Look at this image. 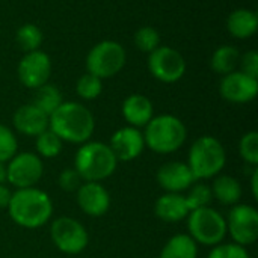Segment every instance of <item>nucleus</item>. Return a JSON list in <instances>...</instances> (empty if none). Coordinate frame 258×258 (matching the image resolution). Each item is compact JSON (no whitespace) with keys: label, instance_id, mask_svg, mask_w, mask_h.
Returning a JSON list of instances; mask_svg holds the SVG:
<instances>
[{"label":"nucleus","instance_id":"1","mask_svg":"<svg viewBox=\"0 0 258 258\" xmlns=\"http://www.w3.org/2000/svg\"><path fill=\"white\" fill-rule=\"evenodd\" d=\"M6 210L12 222L18 227L36 230L51 221L53 203L48 194L38 187L17 189L12 192Z\"/></svg>","mask_w":258,"mask_h":258},{"label":"nucleus","instance_id":"2","mask_svg":"<svg viewBox=\"0 0 258 258\" xmlns=\"http://www.w3.org/2000/svg\"><path fill=\"white\" fill-rule=\"evenodd\" d=\"M48 128L56 133L62 142L82 145L94 135L95 119L86 106L76 101H63L48 116Z\"/></svg>","mask_w":258,"mask_h":258},{"label":"nucleus","instance_id":"3","mask_svg":"<svg viewBox=\"0 0 258 258\" xmlns=\"http://www.w3.org/2000/svg\"><path fill=\"white\" fill-rule=\"evenodd\" d=\"M118 160L110 150L109 144L88 141L80 145L74 157V169L83 181H97L113 175L118 168Z\"/></svg>","mask_w":258,"mask_h":258},{"label":"nucleus","instance_id":"4","mask_svg":"<svg viewBox=\"0 0 258 258\" xmlns=\"http://www.w3.org/2000/svg\"><path fill=\"white\" fill-rule=\"evenodd\" d=\"M187 139V128L184 122L169 113L153 116L145 125L144 141L156 154H172L178 151Z\"/></svg>","mask_w":258,"mask_h":258},{"label":"nucleus","instance_id":"5","mask_svg":"<svg viewBox=\"0 0 258 258\" xmlns=\"http://www.w3.org/2000/svg\"><path fill=\"white\" fill-rule=\"evenodd\" d=\"M186 163L197 181L209 180L222 172L227 165V153L215 136H201L192 144Z\"/></svg>","mask_w":258,"mask_h":258},{"label":"nucleus","instance_id":"6","mask_svg":"<svg viewBox=\"0 0 258 258\" xmlns=\"http://www.w3.org/2000/svg\"><path fill=\"white\" fill-rule=\"evenodd\" d=\"M186 219L189 236L197 242V245L216 246L227 237V221L212 207L192 210Z\"/></svg>","mask_w":258,"mask_h":258},{"label":"nucleus","instance_id":"7","mask_svg":"<svg viewBox=\"0 0 258 258\" xmlns=\"http://www.w3.org/2000/svg\"><path fill=\"white\" fill-rule=\"evenodd\" d=\"M125 60V48L116 41L106 39L89 50L86 56V70L103 80L116 76L124 68Z\"/></svg>","mask_w":258,"mask_h":258},{"label":"nucleus","instance_id":"8","mask_svg":"<svg viewBox=\"0 0 258 258\" xmlns=\"http://www.w3.org/2000/svg\"><path fill=\"white\" fill-rule=\"evenodd\" d=\"M50 237L53 245L68 255H77L89 245V234L85 225L70 216H60L51 222Z\"/></svg>","mask_w":258,"mask_h":258},{"label":"nucleus","instance_id":"9","mask_svg":"<svg viewBox=\"0 0 258 258\" xmlns=\"http://www.w3.org/2000/svg\"><path fill=\"white\" fill-rule=\"evenodd\" d=\"M44 174L42 159L36 153H17L6 163V181L15 189L35 187Z\"/></svg>","mask_w":258,"mask_h":258},{"label":"nucleus","instance_id":"10","mask_svg":"<svg viewBox=\"0 0 258 258\" xmlns=\"http://www.w3.org/2000/svg\"><path fill=\"white\" fill-rule=\"evenodd\" d=\"M227 234L234 243L249 246L258 239V210L249 204H236L228 212Z\"/></svg>","mask_w":258,"mask_h":258},{"label":"nucleus","instance_id":"11","mask_svg":"<svg viewBox=\"0 0 258 258\" xmlns=\"http://www.w3.org/2000/svg\"><path fill=\"white\" fill-rule=\"evenodd\" d=\"M148 70L162 83H175L186 73L183 54L172 47L160 45L148 56Z\"/></svg>","mask_w":258,"mask_h":258},{"label":"nucleus","instance_id":"12","mask_svg":"<svg viewBox=\"0 0 258 258\" xmlns=\"http://www.w3.org/2000/svg\"><path fill=\"white\" fill-rule=\"evenodd\" d=\"M18 80L29 89H38L45 85L51 76V59L41 50L26 53L17 68Z\"/></svg>","mask_w":258,"mask_h":258},{"label":"nucleus","instance_id":"13","mask_svg":"<svg viewBox=\"0 0 258 258\" xmlns=\"http://www.w3.org/2000/svg\"><path fill=\"white\" fill-rule=\"evenodd\" d=\"M219 92L224 100L234 104H245L252 101L258 94V79L242 71H233L222 77Z\"/></svg>","mask_w":258,"mask_h":258},{"label":"nucleus","instance_id":"14","mask_svg":"<svg viewBox=\"0 0 258 258\" xmlns=\"http://www.w3.org/2000/svg\"><path fill=\"white\" fill-rule=\"evenodd\" d=\"M109 147L118 162H132L145 150L144 133L132 125L122 127L112 135Z\"/></svg>","mask_w":258,"mask_h":258},{"label":"nucleus","instance_id":"15","mask_svg":"<svg viewBox=\"0 0 258 258\" xmlns=\"http://www.w3.org/2000/svg\"><path fill=\"white\" fill-rule=\"evenodd\" d=\"M156 180L165 192L171 194H181L197 181L187 163L180 160L163 163L156 172Z\"/></svg>","mask_w":258,"mask_h":258},{"label":"nucleus","instance_id":"16","mask_svg":"<svg viewBox=\"0 0 258 258\" xmlns=\"http://www.w3.org/2000/svg\"><path fill=\"white\" fill-rule=\"evenodd\" d=\"M76 194L80 210L91 218H100L110 209V194L101 183L83 181Z\"/></svg>","mask_w":258,"mask_h":258},{"label":"nucleus","instance_id":"17","mask_svg":"<svg viewBox=\"0 0 258 258\" xmlns=\"http://www.w3.org/2000/svg\"><path fill=\"white\" fill-rule=\"evenodd\" d=\"M12 125L18 133L36 138L48 128V115H45L32 103L23 104L15 110L12 116Z\"/></svg>","mask_w":258,"mask_h":258},{"label":"nucleus","instance_id":"18","mask_svg":"<svg viewBox=\"0 0 258 258\" xmlns=\"http://www.w3.org/2000/svg\"><path fill=\"white\" fill-rule=\"evenodd\" d=\"M190 213L183 194L166 192L160 195L154 203V215L157 219L166 224H177L187 218Z\"/></svg>","mask_w":258,"mask_h":258},{"label":"nucleus","instance_id":"19","mask_svg":"<svg viewBox=\"0 0 258 258\" xmlns=\"http://www.w3.org/2000/svg\"><path fill=\"white\" fill-rule=\"evenodd\" d=\"M124 119L136 128L145 127L151 118L154 116V107L148 97L142 94H132L128 95L121 107Z\"/></svg>","mask_w":258,"mask_h":258},{"label":"nucleus","instance_id":"20","mask_svg":"<svg viewBox=\"0 0 258 258\" xmlns=\"http://www.w3.org/2000/svg\"><path fill=\"white\" fill-rule=\"evenodd\" d=\"M227 29L231 36L237 39H246L255 35L258 29V17L254 11L240 8L233 11L227 20Z\"/></svg>","mask_w":258,"mask_h":258},{"label":"nucleus","instance_id":"21","mask_svg":"<svg viewBox=\"0 0 258 258\" xmlns=\"http://www.w3.org/2000/svg\"><path fill=\"white\" fill-rule=\"evenodd\" d=\"M212 187L213 198H216L221 204L224 206H236L239 204L242 198V184L237 178L227 175V174H219L215 177Z\"/></svg>","mask_w":258,"mask_h":258},{"label":"nucleus","instance_id":"22","mask_svg":"<svg viewBox=\"0 0 258 258\" xmlns=\"http://www.w3.org/2000/svg\"><path fill=\"white\" fill-rule=\"evenodd\" d=\"M160 258H198V245L189 234H175L162 248Z\"/></svg>","mask_w":258,"mask_h":258},{"label":"nucleus","instance_id":"23","mask_svg":"<svg viewBox=\"0 0 258 258\" xmlns=\"http://www.w3.org/2000/svg\"><path fill=\"white\" fill-rule=\"evenodd\" d=\"M239 60H240V53L237 48H234L233 45H221L215 50L210 59V67L215 73L221 76H227L236 71Z\"/></svg>","mask_w":258,"mask_h":258},{"label":"nucleus","instance_id":"24","mask_svg":"<svg viewBox=\"0 0 258 258\" xmlns=\"http://www.w3.org/2000/svg\"><path fill=\"white\" fill-rule=\"evenodd\" d=\"M63 103L62 94L60 91L54 86V85H42L38 89H35V95H33V101L32 104L36 106L39 110H42L45 115H51L60 104Z\"/></svg>","mask_w":258,"mask_h":258},{"label":"nucleus","instance_id":"25","mask_svg":"<svg viewBox=\"0 0 258 258\" xmlns=\"http://www.w3.org/2000/svg\"><path fill=\"white\" fill-rule=\"evenodd\" d=\"M62 147H63L62 139L56 133H53L50 128H47L45 132H42L41 135L35 138V148L39 157L54 159L60 154Z\"/></svg>","mask_w":258,"mask_h":258},{"label":"nucleus","instance_id":"26","mask_svg":"<svg viewBox=\"0 0 258 258\" xmlns=\"http://www.w3.org/2000/svg\"><path fill=\"white\" fill-rule=\"evenodd\" d=\"M15 39H17L18 45L21 47V50H24L26 53H29V51L39 50L44 36H42V30L36 24L27 23V24H23L17 30Z\"/></svg>","mask_w":258,"mask_h":258},{"label":"nucleus","instance_id":"27","mask_svg":"<svg viewBox=\"0 0 258 258\" xmlns=\"http://www.w3.org/2000/svg\"><path fill=\"white\" fill-rule=\"evenodd\" d=\"M186 204L189 207V210H197V209H204V207H210V203L213 201V194H212V187L206 183H198L195 181L189 189L187 194L184 195Z\"/></svg>","mask_w":258,"mask_h":258},{"label":"nucleus","instance_id":"28","mask_svg":"<svg viewBox=\"0 0 258 258\" xmlns=\"http://www.w3.org/2000/svg\"><path fill=\"white\" fill-rule=\"evenodd\" d=\"M77 95L83 100H95L103 92V80L97 76L86 73L76 83Z\"/></svg>","mask_w":258,"mask_h":258},{"label":"nucleus","instance_id":"29","mask_svg":"<svg viewBox=\"0 0 258 258\" xmlns=\"http://www.w3.org/2000/svg\"><path fill=\"white\" fill-rule=\"evenodd\" d=\"M239 154L242 160L252 168L258 166V133L248 132L242 136L239 142Z\"/></svg>","mask_w":258,"mask_h":258},{"label":"nucleus","instance_id":"30","mask_svg":"<svg viewBox=\"0 0 258 258\" xmlns=\"http://www.w3.org/2000/svg\"><path fill=\"white\" fill-rule=\"evenodd\" d=\"M135 44L141 51H145L150 54L157 47H160V33L154 27H150V26L141 27L135 33Z\"/></svg>","mask_w":258,"mask_h":258},{"label":"nucleus","instance_id":"31","mask_svg":"<svg viewBox=\"0 0 258 258\" xmlns=\"http://www.w3.org/2000/svg\"><path fill=\"white\" fill-rule=\"evenodd\" d=\"M18 150V141L15 133L6 127L5 124H0V162L8 163Z\"/></svg>","mask_w":258,"mask_h":258},{"label":"nucleus","instance_id":"32","mask_svg":"<svg viewBox=\"0 0 258 258\" xmlns=\"http://www.w3.org/2000/svg\"><path fill=\"white\" fill-rule=\"evenodd\" d=\"M57 184L65 192H77V189L83 184V180L74 168H67L59 174Z\"/></svg>","mask_w":258,"mask_h":258},{"label":"nucleus","instance_id":"33","mask_svg":"<svg viewBox=\"0 0 258 258\" xmlns=\"http://www.w3.org/2000/svg\"><path fill=\"white\" fill-rule=\"evenodd\" d=\"M240 71L254 77V79H258V53L255 50H251V51H246L243 56H240Z\"/></svg>","mask_w":258,"mask_h":258},{"label":"nucleus","instance_id":"34","mask_svg":"<svg viewBox=\"0 0 258 258\" xmlns=\"http://www.w3.org/2000/svg\"><path fill=\"white\" fill-rule=\"evenodd\" d=\"M225 251H227V258H251L246 246L237 243H227Z\"/></svg>","mask_w":258,"mask_h":258},{"label":"nucleus","instance_id":"35","mask_svg":"<svg viewBox=\"0 0 258 258\" xmlns=\"http://www.w3.org/2000/svg\"><path fill=\"white\" fill-rule=\"evenodd\" d=\"M11 197H12V192L9 190V187L5 184H0V210L8 209Z\"/></svg>","mask_w":258,"mask_h":258},{"label":"nucleus","instance_id":"36","mask_svg":"<svg viewBox=\"0 0 258 258\" xmlns=\"http://www.w3.org/2000/svg\"><path fill=\"white\" fill-rule=\"evenodd\" d=\"M207 258H227V251H225V245L219 243L216 246L212 248V251L209 252Z\"/></svg>","mask_w":258,"mask_h":258},{"label":"nucleus","instance_id":"37","mask_svg":"<svg viewBox=\"0 0 258 258\" xmlns=\"http://www.w3.org/2000/svg\"><path fill=\"white\" fill-rule=\"evenodd\" d=\"M251 192L254 200H258V171L257 168H254L252 171V178H251Z\"/></svg>","mask_w":258,"mask_h":258},{"label":"nucleus","instance_id":"38","mask_svg":"<svg viewBox=\"0 0 258 258\" xmlns=\"http://www.w3.org/2000/svg\"><path fill=\"white\" fill-rule=\"evenodd\" d=\"M6 183V163L0 162V184Z\"/></svg>","mask_w":258,"mask_h":258}]
</instances>
